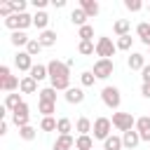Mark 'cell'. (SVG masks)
I'll list each match as a JSON object with an SVG mask.
<instances>
[{
	"label": "cell",
	"mask_w": 150,
	"mask_h": 150,
	"mask_svg": "<svg viewBox=\"0 0 150 150\" xmlns=\"http://www.w3.org/2000/svg\"><path fill=\"white\" fill-rule=\"evenodd\" d=\"M5 26H7L12 33H16V30H26L28 26H33V16H30L28 12H23V14H12L9 19H5Z\"/></svg>",
	"instance_id": "1"
},
{
	"label": "cell",
	"mask_w": 150,
	"mask_h": 150,
	"mask_svg": "<svg viewBox=\"0 0 150 150\" xmlns=\"http://www.w3.org/2000/svg\"><path fill=\"white\" fill-rule=\"evenodd\" d=\"M47 70H49V80H52V82H54V80H68V77H70V66H68L66 61H59V59L49 61V63H47Z\"/></svg>",
	"instance_id": "2"
},
{
	"label": "cell",
	"mask_w": 150,
	"mask_h": 150,
	"mask_svg": "<svg viewBox=\"0 0 150 150\" xmlns=\"http://www.w3.org/2000/svg\"><path fill=\"white\" fill-rule=\"evenodd\" d=\"M112 127L124 134V131H131L136 127V120L131 112H112Z\"/></svg>",
	"instance_id": "3"
},
{
	"label": "cell",
	"mask_w": 150,
	"mask_h": 150,
	"mask_svg": "<svg viewBox=\"0 0 150 150\" xmlns=\"http://www.w3.org/2000/svg\"><path fill=\"white\" fill-rule=\"evenodd\" d=\"M115 52H117V45H115L110 38L103 35V38L96 40V56H98V59H112Z\"/></svg>",
	"instance_id": "4"
},
{
	"label": "cell",
	"mask_w": 150,
	"mask_h": 150,
	"mask_svg": "<svg viewBox=\"0 0 150 150\" xmlns=\"http://www.w3.org/2000/svg\"><path fill=\"white\" fill-rule=\"evenodd\" d=\"M112 70H115V61L112 59H98L94 63V68H91V73L96 75V80H108L112 75Z\"/></svg>",
	"instance_id": "5"
},
{
	"label": "cell",
	"mask_w": 150,
	"mask_h": 150,
	"mask_svg": "<svg viewBox=\"0 0 150 150\" xmlns=\"http://www.w3.org/2000/svg\"><path fill=\"white\" fill-rule=\"evenodd\" d=\"M101 101H103L110 110H117L120 103H122V94H120L117 87H103V91H101Z\"/></svg>",
	"instance_id": "6"
},
{
	"label": "cell",
	"mask_w": 150,
	"mask_h": 150,
	"mask_svg": "<svg viewBox=\"0 0 150 150\" xmlns=\"http://www.w3.org/2000/svg\"><path fill=\"white\" fill-rule=\"evenodd\" d=\"M110 129H112V120H108V117H96L94 120V138H98V141H105L108 136H110Z\"/></svg>",
	"instance_id": "7"
},
{
	"label": "cell",
	"mask_w": 150,
	"mask_h": 150,
	"mask_svg": "<svg viewBox=\"0 0 150 150\" xmlns=\"http://www.w3.org/2000/svg\"><path fill=\"white\" fill-rule=\"evenodd\" d=\"M28 120H30V108H28V103L23 101V103H21V105H19V108H16L14 112H12V122H14V124H16L19 129H21V127L30 124Z\"/></svg>",
	"instance_id": "8"
},
{
	"label": "cell",
	"mask_w": 150,
	"mask_h": 150,
	"mask_svg": "<svg viewBox=\"0 0 150 150\" xmlns=\"http://www.w3.org/2000/svg\"><path fill=\"white\" fill-rule=\"evenodd\" d=\"M14 66H16L19 70H26V73H30V68H33L35 63H33V56H30V54L23 49V52H19V54L14 56Z\"/></svg>",
	"instance_id": "9"
},
{
	"label": "cell",
	"mask_w": 150,
	"mask_h": 150,
	"mask_svg": "<svg viewBox=\"0 0 150 150\" xmlns=\"http://www.w3.org/2000/svg\"><path fill=\"white\" fill-rule=\"evenodd\" d=\"M136 131L141 134V141L150 143V115H143L136 120Z\"/></svg>",
	"instance_id": "10"
},
{
	"label": "cell",
	"mask_w": 150,
	"mask_h": 150,
	"mask_svg": "<svg viewBox=\"0 0 150 150\" xmlns=\"http://www.w3.org/2000/svg\"><path fill=\"white\" fill-rule=\"evenodd\" d=\"M63 98H66L70 105H77V103L84 101V89H82V87H70V89L63 94Z\"/></svg>",
	"instance_id": "11"
},
{
	"label": "cell",
	"mask_w": 150,
	"mask_h": 150,
	"mask_svg": "<svg viewBox=\"0 0 150 150\" xmlns=\"http://www.w3.org/2000/svg\"><path fill=\"white\" fill-rule=\"evenodd\" d=\"M122 143H124V148H127V150H134V148L141 143V134H138L136 129L124 131V134H122Z\"/></svg>",
	"instance_id": "12"
},
{
	"label": "cell",
	"mask_w": 150,
	"mask_h": 150,
	"mask_svg": "<svg viewBox=\"0 0 150 150\" xmlns=\"http://www.w3.org/2000/svg\"><path fill=\"white\" fill-rule=\"evenodd\" d=\"M80 9H84V14H87L89 19H94V16L101 12V5H98L96 0H80Z\"/></svg>",
	"instance_id": "13"
},
{
	"label": "cell",
	"mask_w": 150,
	"mask_h": 150,
	"mask_svg": "<svg viewBox=\"0 0 150 150\" xmlns=\"http://www.w3.org/2000/svg\"><path fill=\"white\" fill-rule=\"evenodd\" d=\"M112 30H115L117 38H122V35H131V21H129V19H117V21L112 23Z\"/></svg>",
	"instance_id": "14"
},
{
	"label": "cell",
	"mask_w": 150,
	"mask_h": 150,
	"mask_svg": "<svg viewBox=\"0 0 150 150\" xmlns=\"http://www.w3.org/2000/svg\"><path fill=\"white\" fill-rule=\"evenodd\" d=\"M127 66L131 68V70H143L148 63H145V56L143 54H138V52H134L129 59H127Z\"/></svg>",
	"instance_id": "15"
},
{
	"label": "cell",
	"mask_w": 150,
	"mask_h": 150,
	"mask_svg": "<svg viewBox=\"0 0 150 150\" xmlns=\"http://www.w3.org/2000/svg\"><path fill=\"white\" fill-rule=\"evenodd\" d=\"M19 91H21V94H35V91H38V82H35L30 75H26V77H21V82H19Z\"/></svg>",
	"instance_id": "16"
},
{
	"label": "cell",
	"mask_w": 150,
	"mask_h": 150,
	"mask_svg": "<svg viewBox=\"0 0 150 150\" xmlns=\"http://www.w3.org/2000/svg\"><path fill=\"white\" fill-rule=\"evenodd\" d=\"M136 35H138V40H141L145 47H150V23H148V21H141V23L136 26Z\"/></svg>",
	"instance_id": "17"
},
{
	"label": "cell",
	"mask_w": 150,
	"mask_h": 150,
	"mask_svg": "<svg viewBox=\"0 0 150 150\" xmlns=\"http://www.w3.org/2000/svg\"><path fill=\"white\" fill-rule=\"evenodd\" d=\"M91 129H94V122H91L89 117H80V120L75 122V131H77L80 136H89Z\"/></svg>",
	"instance_id": "18"
},
{
	"label": "cell",
	"mask_w": 150,
	"mask_h": 150,
	"mask_svg": "<svg viewBox=\"0 0 150 150\" xmlns=\"http://www.w3.org/2000/svg\"><path fill=\"white\" fill-rule=\"evenodd\" d=\"M73 148H75V138L73 136H56L54 150H73Z\"/></svg>",
	"instance_id": "19"
},
{
	"label": "cell",
	"mask_w": 150,
	"mask_h": 150,
	"mask_svg": "<svg viewBox=\"0 0 150 150\" xmlns=\"http://www.w3.org/2000/svg\"><path fill=\"white\" fill-rule=\"evenodd\" d=\"M47 23H49V14L47 12H35L33 14V26L42 33V30H47Z\"/></svg>",
	"instance_id": "20"
},
{
	"label": "cell",
	"mask_w": 150,
	"mask_h": 150,
	"mask_svg": "<svg viewBox=\"0 0 150 150\" xmlns=\"http://www.w3.org/2000/svg\"><path fill=\"white\" fill-rule=\"evenodd\" d=\"M9 42H12L14 47H28L30 38L26 35V30H16V33H12V35H9Z\"/></svg>",
	"instance_id": "21"
},
{
	"label": "cell",
	"mask_w": 150,
	"mask_h": 150,
	"mask_svg": "<svg viewBox=\"0 0 150 150\" xmlns=\"http://www.w3.org/2000/svg\"><path fill=\"white\" fill-rule=\"evenodd\" d=\"M38 40H40V45L42 47H54L56 45V30H42L40 35H38Z\"/></svg>",
	"instance_id": "22"
},
{
	"label": "cell",
	"mask_w": 150,
	"mask_h": 150,
	"mask_svg": "<svg viewBox=\"0 0 150 150\" xmlns=\"http://www.w3.org/2000/svg\"><path fill=\"white\" fill-rule=\"evenodd\" d=\"M35 82H42L45 77H49V70H47V66H42V63H35L33 68H30V73H28Z\"/></svg>",
	"instance_id": "23"
},
{
	"label": "cell",
	"mask_w": 150,
	"mask_h": 150,
	"mask_svg": "<svg viewBox=\"0 0 150 150\" xmlns=\"http://www.w3.org/2000/svg\"><path fill=\"white\" fill-rule=\"evenodd\" d=\"M19 77L16 75H9V77H5L2 82H0V89L2 91H7V94H14V89H19Z\"/></svg>",
	"instance_id": "24"
},
{
	"label": "cell",
	"mask_w": 150,
	"mask_h": 150,
	"mask_svg": "<svg viewBox=\"0 0 150 150\" xmlns=\"http://www.w3.org/2000/svg\"><path fill=\"white\" fill-rule=\"evenodd\" d=\"M87 14H84V9H80V7H75L73 12H70V21L77 26V28H82V26H87Z\"/></svg>",
	"instance_id": "25"
},
{
	"label": "cell",
	"mask_w": 150,
	"mask_h": 150,
	"mask_svg": "<svg viewBox=\"0 0 150 150\" xmlns=\"http://www.w3.org/2000/svg\"><path fill=\"white\" fill-rule=\"evenodd\" d=\"M124 143H122V136H108L103 141V150H122Z\"/></svg>",
	"instance_id": "26"
},
{
	"label": "cell",
	"mask_w": 150,
	"mask_h": 150,
	"mask_svg": "<svg viewBox=\"0 0 150 150\" xmlns=\"http://www.w3.org/2000/svg\"><path fill=\"white\" fill-rule=\"evenodd\" d=\"M38 96H40V101H45V103H56V89H54V87H45V89H40Z\"/></svg>",
	"instance_id": "27"
},
{
	"label": "cell",
	"mask_w": 150,
	"mask_h": 150,
	"mask_svg": "<svg viewBox=\"0 0 150 150\" xmlns=\"http://www.w3.org/2000/svg\"><path fill=\"white\" fill-rule=\"evenodd\" d=\"M21 103H23V101H21V96H19V94H7V96H5V108H7L9 112H14Z\"/></svg>",
	"instance_id": "28"
},
{
	"label": "cell",
	"mask_w": 150,
	"mask_h": 150,
	"mask_svg": "<svg viewBox=\"0 0 150 150\" xmlns=\"http://www.w3.org/2000/svg\"><path fill=\"white\" fill-rule=\"evenodd\" d=\"M56 131H59V136H70V131H73V122H70L68 117H59Z\"/></svg>",
	"instance_id": "29"
},
{
	"label": "cell",
	"mask_w": 150,
	"mask_h": 150,
	"mask_svg": "<svg viewBox=\"0 0 150 150\" xmlns=\"http://www.w3.org/2000/svg\"><path fill=\"white\" fill-rule=\"evenodd\" d=\"M77 38H80V42H91L94 40V26H82V28H77Z\"/></svg>",
	"instance_id": "30"
},
{
	"label": "cell",
	"mask_w": 150,
	"mask_h": 150,
	"mask_svg": "<svg viewBox=\"0 0 150 150\" xmlns=\"http://www.w3.org/2000/svg\"><path fill=\"white\" fill-rule=\"evenodd\" d=\"M75 148L77 150H94V138L91 136H77L75 138Z\"/></svg>",
	"instance_id": "31"
},
{
	"label": "cell",
	"mask_w": 150,
	"mask_h": 150,
	"mask_svg": "<svg viewBox=\"0 0 150 150\" xmlns=\"http://www.w3.org/2000/svg\"><path fill=\"white\" fill-rule=\"evenodd\" d=\"M19 136H21L23 141H33V138L38 136V129H35L33 124H26V127H21V129H19Z\"/></svg>",
	"instance_id": "32"
},
{
	"label": "cell",
	"mask_w": 150,
	"mask_h": 150,
	"mask_svg": "<svg viewBox=\"0 0 150 150\" xmlns=\"http://www.w3.org/2000/svg\"><path fill=\"white\" fill-rule=\"evenodd\" d=\"M115 45H117V49H120V52H129V49H131V45H134V38H131V35H122V38H117V42H115Z\"/></svg>",
	"instance_id": "33"
},
{
	"label": "cell",
	"mask_w": 150,
	"mask_h": 150,
	"mask_svg": "<svg viewBox=\"0 0 150 150\" xmlns=\"http://www.w3.org/2000/svg\"><path fill=\"white\" fill-rule=\"evenodd\" d=\"M94 82H96V75H94L91 70L80 73V84H82V89H84V87H94Z\"/></svg>",
	"instance_id": "34"
},
{
	"label": "cell",
	"mask_w": 150,
	"mask_h": 150,
	"mask_svg": "<svg viewBox=\"0 0 150 150\" xmlns=\"http://www.w3.org/2000/svg\"><path fill=\"white\" fill-rule=\"evenodd\" d=\"M38 110L42 112V117H52V115L56 112V103H45V101H40V103H38Z\"/></svg>",
	"instance_id": "35"
},
{
	"label": "cell",
	"mask_w": 150,
	"mask_h": 150,
	"mask_svg": "<svg viewBox=\"0 0 150 150\" xmlns=\"http://www.w3.org/2000/svg\"><path fill=\"white\" fill-rule=\"evenodd\" d=\"M42 49H45V47L40 45V40H38V38H30V42H28V47H26V52H28L30 56H38V54H40Z\"/></svg>",
	"instance_id": "36"
},
{
	"label": "cell",
	"mask_w": 150,
	"mask_h": 150,
	"mask_svg": "<svg viewBox=\"0 0 150 150\" xmlns=\"http://www.w3.org/2000/svg\"><path fill=\"white\" fill-rule=\"evenodd\" d=\"M56 124H59V120H54V117H42L40 129H42V131H56Z\"/></svg>",
	"instance_id": "37"
},
{
	"label": "cell",
	"mask_w": 150,
	"mask_h": 150,
	"mask_svg": "<svg viewBox=\"0 0 150 150\" xmlns=\"http://www.w3.org/2000/svg\"><path fill=\"white\" fill-rule=\"evenodd\" d=\"M77 52H80L82 56H89V54L96 52V45H94V42H80V45H77Z\"/></svg>",
	"instance_id": "38"
},
{
	"label": "cell",
	"mask_w": 150,
	"mask_h": 150,
	"mask_svg": "<svg viewBox=\"0 0 150 150\" xmlns=\"http://www.w3.org/2000/svg\"><path fill=\"white\" fill-rule=\"evenodd\" d=\"M9 5H12V9H14V14H23L26 12V0H9Z\"/></svg>",
	"instance_id": "39"
},
{
	"label": "cell",
	"mask_w": 150,
	"mask_h": 150,
	"mask_svg": "<svg viewBox=\"0 0 150 150\" xmlns=\"http://www.w3.org/2000/svg\"><path fill=\"white\" fill-rule=\"evenodd\" d=\"M124 7H127L129 12H141V9H143V2H141V0H124Z\"/></svg>",
	"instance_id": "40"
},
{
	"label": "cell",
	"mask_w": 150,
	"mask_h": 150,
	"mask_svg": "<svg viewBox=\"0 0 150 150\" xmlns=\"http://www.w3.org/2000/svg\"><path fill=\"white\" fill-rule=\"evenodd\" d=\"M12 14H14V9H12V5H9V0H5V2L0 5V16H2V19H9Z\"/></svg>",
	"instance_id": "41"
},
{
	"label": "cell",
	"mask_w": 150,
	"mask_h": 150,
	"mask_svg": "<svg viewBox=\"0 0 150 150\" xmlns=\"http://www.w3.org/2000/svg\"><path fill=\"white\" fill-rule=\"evenodd\" d=\"M12 73H9V66H0V82L5 80V77H9Z\"/></svg>",
	"instance_id": "42"
},
{
	"label": "cell",
	"mask_w": 150,
	"mask_h": 150,
	"mask_svg": "<svg viewBox=\"0 0 150 150\" xmlns=\"http://www.w3.org/2000/svg\"><path fill=\"white\" fill-rule=\"evenodd\" d=\"M141 94H143L145 98H150V82H143V84H141Z\"/></svg>",
	"instance_id": "43"
},
{
	"label": "cell",
	"mask_w": 150,
	"mask_h": 150,
	"mask_svg": "<svg viewBox=\"0 0 150 150\" xmlns=\"http://www.w3.org/2000/svg\"><path fill=\"white\" fill-rule=\"evenodd\" d=\"M141 77H143V82H150V66H145L141 70Z\"/></svg>",
	"instance_id": "44"
},
{
	"label": "cell",
	"mask_w": 150,
	"mask_h": 150,
	"mask_svg": "<svg viewBox=\"0 0 150 150\" xmlns=\"http://www.w3.org/2000/svg\"><path fill=\"white\" fill-rule=\"evenodd\" d=\"M52 5H54L56 9H61V7H66V0H52Z\"/></svg>",
	"instance_id": "45"
},
{
	"label": "cell",
	"mask_w": 150,
	"mask_h": 150,
	"mask_svg": "<svg viewBox=\"0 0 150 150\" xmlns=\"http://www.w3.org/2000/svg\"><path fill=\"white\" fill-rule=\"evenodd\" d=\"M5 134H7V120L0 122V136H5Z\"/></svg>",
	"instance_id": "46"
},
{
	"label": "cell",
	"mask_w": 150,
	"mask_h": 150,
	"mask_svg": "<svg viewBox=\"0 0 150 150\" xmlns=\"http://www.w3.org/2000/svg\"><path fill=\"white\" fill-rule=\"evenodd\" d=\"M145 9H148V14H150V2H148V5H145Z\"/></svg>",
	"instance_id": "47"
}]
</instances>
